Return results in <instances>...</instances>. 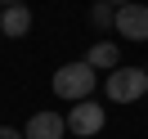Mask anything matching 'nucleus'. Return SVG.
I'll list each match as a JSON object with an SVG mask.
<instances>
[{
  "label": "nucleus",
  "mask_w": 148,
  "mask_h": 139,
  "mask_svg": "<svg viewBox=\"0 0 148 139\" xmlns=\"http://www.w3.org/2000/svg\"><path fill=\"white\" fill-rule=\"evenodd\" d=\"M94 85H99V76H94V67L85 63H63L54 72V94L58 99H67V103H81V99H90L94 94Z\"/></svg>",
  "instance_id": "f257e3e1"
},
{
  "label": "nucleus",
  "mask_w": 148,
  "mask_h": 139,
  "mask_svg": "<svg viewBox=\"0 0 148 139\" xmlns=\"http://www.w3.org/2000/svg\"><path fill=\"white\" fill-rule=\"evenodd\" d=\"M103 90H108L112 103H135L148 94V72L144 67H112L108 81H103Z\"/></svg>",
  "instance_id": "f03ea898"
},
{
  "label": "nucleus",
  "mask_w": 148,
  "mask_h": 139,
  "mask_svg": "<svg viewBox=\"0 0 148 139\" xmlns=\"http://www.w3.org/2000/svg\"><path fill=\"white\" fill-rule=\"evenodd\" d=\"M103 126H108V112H103L94 99H81L76 108H67V130H72V135L85 139V135H99Z\"/></svg>",
  "instance_id": "7ed1b4c3"
},
{
  "label": "nucleus",
  "mask_w": 148,
  "mask_h": 139,
  "mask_svg": "<svg viewBox=\"0 0 148 139\" xmlns=\"http://www.w3.org/2000/svg\"><path fill=\"white\" fill-rule=\"evenodd\" d=\"M117 31L126 40H148V5H139V0L121 5L117 9Z\"/></svg>",
  "instance_id": "20e7f679"
},
{
  "label": "nucleus",
  "mask_w": 148,
  "mask_h": 139,
  "mask_svg": "<svg viewBox=\"0 0 148 139\" xmlns=\"http://www.w3.org/2000/svg\"><path fill=\"white\" fill-rule=\"evenodd\" d=\"M27 139H63L67 135V117H58V112H36V117L27 121V130H23Z\"/></svg>",
  "instance_id": "39448f33"
},
{
  "label": "nucleus",
  "mask_w": 148,
  "mask_h": 139,
  "mask_svg": "<svg viewBox=\"0 0 148 139\" xmlns=\"http://www.w3.org/2000/svg\"><path fill=\"white\" fill-rule=\"evenodd\" d=\"M0 31H5L9 40H18V36L32 31V9L23 5V0H18V5H5V14H0Z\"/></svg>",
  "instance_id": "423d86ee"
},
{
  "label": "nucleus",
  "mask_w": 148,
  "mask_h": 139,
  "mask_svg": "<svg viewBox=\"0 0 148 139\" xmlns=\"http://www.w3.org/2000/svg\"><path fill=\"white\" fill-rule=\"evenodd\" d=\"M85 63H90L94 72H112V67H121V63H117V45H112V40H99V45H90Z\"/></svg>",
  "instance_id": "0eeeda50"
},
{
  "label": "nucleus",
  "mask_w": 148,
  "mask_h": 139,
  "mask_svg": "<svg viewBox=\"0 0 148 139\" xmlns=\"http://www.w3.org/2000/svg\"><path fill=\"white\" fill-rule=\"evenodd\" d=\"M90 23L99 31H108V27H117V5H108V0H99V5H94L90 9Z\"/></svg>",
  "instance_id": "6e6552de"
},
{
  "label": "nucleus",
  "mask_w": 148,
  "mask_h": 139,
  "mask_svg": "<svg viewBox=\"0 0 148 139\" xmlns=\"http://www.w3.org/2000/svg\"><path fill=\"white\" fill-rule=\"evenodd\" d=\"M0 139H27V135H18V130H9V126H0Z\"/></svg>",
  "instance_id": "1a4fd4ad"
},
{
  "label": "nucleus",
  "mask_w": 148,
  "mask_h": 139,
  "mask_svg": "<svg viewBox=\"0 0 148 139\" xmlns=\"http://www.w3.org/2000/svg\"><path fill=\"white\" fill-rule=\"evenodd\" d=\"M108 5H117V9H121V5H130V0H108Z\"/></svg>",
  "instance_id": "9d476101"
},
{
  "label": "nucleus",
  "mask_w": 148,
  "mask_h": 139,
  "mask_svg": "<svg viewBox=\"0 0 148 139\" xmlns=\"http://www.w3.org/2000/svg\"><path fill=\"white\" fill-rule=\"evenodd\" d=\"M0 5H18V0H0Z\"/></svg>",
  "instance_id": "9b49d317"
}]
</instances>
